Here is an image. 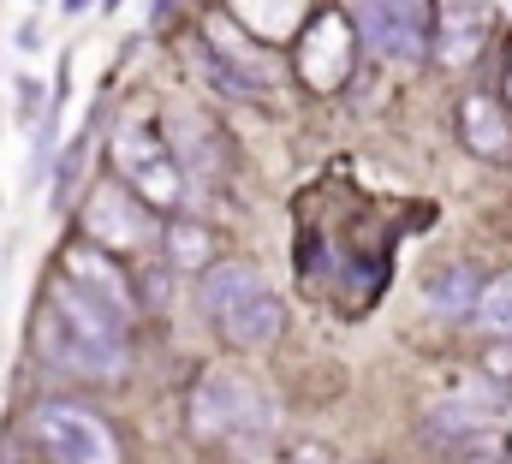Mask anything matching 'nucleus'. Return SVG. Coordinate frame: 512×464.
<instances>
[{
  "instance_id": "8",
  "label": "nucleus",
  "mask_w": 512,
  "mask_h": 464,
  "mask_svg": "<svg viewBox=\"0 0 512 464\" xmlns=\"http://www.w3.org/2000/svg\"><path fill=\"white\" fill-rule=\"evenodd\" d=\"M501 381H483V387H465L453 399H435L423 411V435L429 441H447V447H465V441H483L501 417Z\"/></svg>"
},
{
  "instance_id": "13",
  "label": "nucleus",
  "mask_w": 512,
  "mask_h": 464,
  "mask_svg": "<svg viewBox=\"0 0 512 464\" xmlns=\"http://www.w3.org/2000/svg\"><path fill=\"white\" fill-rule=\"evenodd\" d=\"M161 256H167V268L209 274V268H215V238H209V227H203V221L173 215V221L161 227Z\"/></svg>"
},
{
  "instance_id": "5",
  "label": "nucleus",
  "mask_w": 512,
  "mask_h": 464,
  "mask_svg": "<svg viewBox=\"0 0 512 464\" xmlns=\"http://www.w3.org/2000/svg\"><path fill=\"white\" fill-rule=\"evenodd\" d=\"M30 441L48 464H120V441L114 429L84 411V405H66V399H42L30 411Z\"/></svg>"
},
{
  "instance_id": "14",
  "label": "nucleus",
  "mask_w": 512,
  "mask_h": 464,
  "mask_svg": "<svg viewBox=\"0 0 512 464\" xmlns=\"http://www.w3.org/2000/svg\"><path fill=\"white\" fill-rule=\"evenodd\" d=\"M173 149H179L185 179H197V185H215V179H221L215 137H203V119H197V114H179V119H173Z\"/></svg>"
},
{
  "instance_id": "18",
  "label": "nucleus",
  "mask_w": 512,
  "mask_h": 464,
  "mask_svg": "<svg viewBox=\"0 0 512 464\" xmlns=\"http://www.w3.org/2000/svg\"><path fill=\"white\" fill-rule=\"evenodd\" d=\"M84 173V143H72L66 155H60V185H54V209H66V191H72V179Z\"/></svg>"
},
{
  "instance_id": "6",
  "label": "nucleus",
  "mask_w": 512,
  "mask_h": 464,
  "mask_svg": "<svg viewBox=\"0 0 512 464\" xmlns=\"http://www.w3.org/2000/svg\"><path fill=\"white\" fill-rule=\"evenodd\" d=\"M84 238L108 244L114 256H131V250H143V244L155 238V215H149V203L131 191L126 179L114 173V179H102V185L90 191V203H84Z\"/></svg>"
},
{
  "instance_id": "1",
  "label": "nucleus",
  "mask_w": 512,
  "mask_h": 464,
  "mask_svg": "<svg viewBox=\"0 0 512 464\" xmlns=\"http://www.w3.org/2000/svg\"><path fill=\"white\" fill-rule=\"evenodd\" d=\"M36 357L72 381H120L131 369V316L72 280H54L36 310Z\"/></svg>"
},
{
  "instance_id": "10",
  "label": "nucleus",
  "mask_w": 512,
  "mask_h": 464,
  "mask_svg": "<svg viewBox=\"0 0 512 464\" xmlns=\"http://www.w3.org/2000/svg\"><path fill=\"white\" fill-rule=\"evenodd\" d=\"M459 143H465L471 155H483V161L512 155V119H507V108H501L495 96H465V108H459Z\"/></svg>"
},
{
  "instance_id": "4",
  "label": "nucleus",
  "mask_w": 512,
  "mask_h": 464,
  "mask_svg": "<svg viewBox=\"0 0 512 464\" xmlns=\"http://www.w3.org/2000/svg\"><path fill=\"white\" fill-rule=\"evenodd\" d=\"M114 173L126 179L149 209H179V203H185L179 149H173L155 125H143V119H131V125L114 131Z\"/></svg>"
},
{
  "instance_id": "15",
  "label": "nucleus",
  "mask_w": 512,
  "mask_h": 464,
  "mask_svg": "<svg viewBox=\"0 0 512 464\" xmlns=\"http://www.w3.org/2000/svg\"><path fill=\"white\" fill-rule=\"evenodd\" d=\"M489 340L495 334H512V274H495L483 280V298H477V316H471Z\"/></svg>"
},
{
  "instance_id": "19",
  "label": "nucleus",
  "mask_w": 512,
  "mask_h": 464,
  "mask_svg": "<svg viewBox=\"0 0 512 464\" xmlns=\"http://www.w3.org/2000/svg\"><path fill=\"white\" fill-rule=\"evenodd\" d=\"M60 6H66V18H84V12H90V6H102V0H60Z\"/></svg>"
},
{
  "instance_id": "7",
  "label": "nucleus",
  "mask_w": 512,
  "mask_h": 464,
  "mask_svg": "<svg viewBox=\"0 0 512 464\" xmlns=\"http://www.w3.org/2000/svg\"><path fill=\"white\" fill-rule=\"evenodd\" d=\"M364 36L393 60H423L441 36V0H364Z\"/></svg>"
},
{
  "instance_id": "9",
  "label": "nucleus",
  "mask_w": 512,
  "mask_h": 464,
  "mask_svg": "<svg viewBox=\"0 0 512 464\" xmlns=\"http://www.w3.org/2000/svg\"><path fill=\"white\" fill-rule=\"evenodd\" d=\"M60 280H72V286L96 292L102 304H114V310L137 316V286H131V274L114 262V250L96 244V238H78V244L60 250Z\"/></svg>"
},
{
  "instance_id": "11",
  "label": "nucleus",
  "mask_w": 512,
  "mask_h": 464,
  "mask_svg": "<svg viewBox=\"0 0 512 464\" xmlns=\"http://www.w3.org/2000/svg\"><path fill=\"white\" fill-rule=\"evenodd\" d=\"M477 298H483V280H477V268H465V262H447V268H435V274L423 280V304H429L441 322H471V316H477Z\"/></svg>"
},
{
  "instance_id": "3",
  "label": "nucleus",
  "mask_w": 512,
  "mask_h": 464,
  "mask_svg": "<svg viewBox=\"0 0 512 464\" xmlns=\"http://www.w3.org/2000/svg\"><path fill=\"white\" fill-rule=\"evenodd\" d=\"M203 316L215 322V334L239 351H262L274 346L286 310H280V292L268 286V274L256 262H215L203 274Z\"/></svg>"
},
{
  "instance_id": "20",
  "label": "nucleus",
  "mask_w": 512,
  "mask_h": 464,
  "mask_svg": "<svg viewBox=\"0 0 512 464\" xmlns=\"http://www.w3.org/2000/svg\"><path fill=\"white\" fill-rule=\"evenodd\" d=\"M173 6H179V0H149V18H155V24H161V18H167V12H173Z\"/></svg>"
},
{
  "instance_id": "21",
  "label": "nucleus",
  "mask_w": 512,
  "mask_h": 464,
  "mask_svg": "<svg viewBox=\"0 0 512 464\" xmlns=\"http://www.w3.org/2000/svg\"><path fill=\"white\" fill-rule=\"evenodd\" d=\"M292 464H328V453H322V447H304V453H298Z\"/></svg>"
},
{
  "instance_id": "2",
  "label": "nucleus",
  "mask_w": 512,
  "mask_h": 464,
  "mask_svg": "<svg viewBox=\"0 0 512 464\" xmlns=\"http://www.w3.org/2000/svg\"><path fill=\"white\" fill-rule=\"evenodd\" d=\"M185 429L203 447H227L239 459H262L274 447L280 417H274V399L262 387H251L245 375L203 369L197 387H191V399H185Z\"/></svg>"
},
{
  "instance_id": "17",
  "label": "nucleus",
  "mask_w": 512,
  "mask_h": 464,
  "mask_svg": "<svg viewBox=\"0 0 512 464\" xmlns=\"http://www.w3.org/2000/svg\"><path fill=\"white\" fill-rule=\"evenodd\" d=\"M483 375L501 381V387H512V334H495V340H489V351H483Z\"/></svg>"
},
{
  "instance_id": "23",
  "label": "nucleus",
  "mask_w": 512,
  "mask_h": 464,
  "mask_svg": "<svg viewBox=\"0 0 512 464\" xmlns=\"http://www.w3.org/2000/svg\"><path fill=\"white\" fill-rule=\"evenodd\" d=\"M507 90H512V78H507Z\"/></svg>"
},
{
  "instance_id": "16",
  "label": "nucleus",
  "mask_w": 512,
  "mask_h": 464,
  "mask_svg": "<svg viewBox=\"0 0 512 464\" xmlns=\"http://www.w3.org/2000/svg\"><path fill=\"white\" fill-rule=\"evenodd\" d=\"M12 102H18V119H24V125H42V119H48V96H42V84H36L30 72H18Z\"/></svg>"
},
{
  "instance_id": "22",
  "label": "nucleus",
  "mask_w": 512,
  "mask_h": 464,
  "mask_svg": "<svg viewBox=\"0 0 512 464\" xmlns=\"http://www.w3.org/2000/svg\"><path fill=\"white\" fill-rule=\"evenodd\" d=\"M120 6H126V0H102V12H120Z\"/></svg>"
},
{
  "instance_id": "12",
  "label": "nucleus",
  "mask_w": 512,
  "mask_h": 464,
  "mask_svg": "<svg viewBox=\"0 0 512 464\" xmlns=\"http://www.w3.org/2000/svg\"><path fill=\"white\" fill-rule=\"evenodd\" d=\"M483 42H489V6L483 0H441V54H447V66L477 60Z\"/></svg>"
}]
</instances>
